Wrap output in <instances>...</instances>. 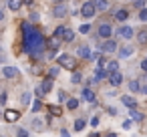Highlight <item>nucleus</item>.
Here are the masks:
<instances>
[{"label":"nucleus","instance_id":"nucleus-1","mask_svg":"<svg viewBox=\"0 0 147 137\" xmlns=\"http://www.w3.org/2000/svg\"><path fill=\"white\" fill-rule=\"evenodd\" d=\"M22 30H24V51L30 53L32 57H38V55L42 53V49H45V38H42V34H40L38 30L30 28L28 22L22 24Z\"/></svg>","mask_w":147,"mask_h":137},{"label":"nucleus","instance_id":"nucleus-2","mask_svg":"<svg viewBox=\"0 0 147 137\" xmlns=\"http://www.w3.org/2000/svg\"><path fill=\"white\" fill-rule=\"evenodd\" d=\"M59 65L63 67V69H67V71H75L77 69V59L73 57V55H61L59 57Z\"/></svg>","mask_w":147,"mask_h":137},{"label":"nucleus","instance_id":"nucleus-3","mask_svg":"<svg viewBox=\"0 0 147 137\" xmlns=\"http://www.w3.org/2000/svg\"><path fill=\"white\" fill-rule=\"evenodd\" d=\"M99 67H103V71H105V75H107V77H111L113 73H117L119 63H117V61H101V63H99Z\"/></svg>","mask_w":147,"mask_h":137},{"label":"nucleus","instance_id":"nucleus-4","mask_svg":"<svg viewBox=\"0 0 147 137\" xmlns=\"http://www.w3.org/2000/svg\"><path fill=\"white\" fill-rule=\"evenodd\" d=\"M95 4H93V0H87V2L81 6V14H83V18H93L95 16Z\"/></svg>","mask_w":147,"mask_h":137},{"label":"nucleus","instance_id":"nucleus-5","mask_svg":"<svg viewBox=\"0 0 147 137\" xmlns=\"http://www.w3.org/2000/svg\"><path fill=\"white\" fill-rule=\"evenodd\" d=\"M55 34H57L61 40H65V43H71V40L75 38V32H73L71 28H63V26H61V28H57V32H55Z\"/></svg>","mask_w":147,"mask_h":137},{"label":"nucleus","instance_id":"nucleus-6","mask_svg":"<svg viewBox=\"0 0 147 137\" xmlns=\"http://www.w3.org/2000/svg\"><path fill=\"white\" fill-rule=\"evenodd\" d=\"M2 117H4V121H6V123H14V121H18V119H20V113H18L16 109H6Z\"/></svg>","mask_w":147,"mask_h":137},{"label":"nucleus","instance_id":"nucleus-7","mask_svg":"<svg viewBox=\"0 0 147 137\" xmlns=\"http://www.w3.org/2000/svg\"><path fill=\"white\" fill-rule=\"evenodd\" d=\"M111 34H113V28H111V24H101L99 26V36H103V38H111Z\"/></svg>","mask_w":147,"mask_h":137},{"label":"nucleus","instance_id":"nucleus-8","mask_svg":"<svg viewBox=\"0 0 147 137\" xmlns=\"http://www.w3.org/2000/svg\"><path fill=\"white\" fill-rule=\"evenodd\" d=\"M101 51H103V53H115V51H117V43L109 38V40H105V43H103Z\"/></svg>","mask_w":147,"mask_h":137},{"label":"nucleus","instance_id":"nucleus-9","mask_svg":"<svg viewBox=\"0 0 147 137\" xmlns=\"http://www.w3.org/2000/svg\"><path fill=\"white\" fill-rule=\"evenodd\" d=\"M47 47H49L51 51H55V49H59V47H61V38H59L57 34H55V36H51V38L47 40Z\"/></svg>","mask_w":147,"mask_h":137},{"label":"nucleus","instance_id":"nucleus-10","mask_svg":"<svg viewBox=\"0 0 147 137\" xmlns=\"http://www.w3.org/2000/svg\"><path fill=\"white\" fill-rule=\"evenodd\" d=\"M109 81H111V85H113V87H119V85L123 83V75L117 71V73H113V75L109 77Z\"/></svg>","mask_w":147,"mask_h":137},{"label":"nucleus","instance_id":"nucleus-11","mask_svg":"<svg viewBox=\"0 0 147 137\" xmlns=\"http://www.w3.org/2000/svg\"><path fill=\"white\" fill-rule=\"evenodd\" d=\"M117 32H119V36H123V38H131V36H133V28H131V26H121Z\"/></svg>","mask_w":147,"mask_h":137},{"label":"nucleus","instance_id":"nucleus-12","mask_svg":"<svg viewBox=\"0 0 147 137\" xmlns=\"http://www.w3.org/2000/svg\"><path fill=\"white\" fill-rule=\"evenodd\" d=\"M121 101H123V105H125V107H129V109H135V107H137V101H135L133 97H129V95L121 97Z\"/></svg>","mask_w":147,"mask_h":137},{"label":"nucleus","instance_id":"nucleus-13","mask_svg":"<svg viewBox=\"0 0 147 137\" xmlns=\"http://www.w3.org/2000/svg\"><path fill=\"white\" fill-rule=\"evenodd\" d=\"M16 73H18V71H16V67H4V69H2V75H4L6 79L16 77Z\"/></svg>","mask_w":147,"mask_h":137},{"label":"nucleus","instance_id":"nucleus-14","mask_svg":"<svg viewBox=\"0 0 147 137\" xmlns=\"http://www.w3.org/2000/svg\"><path fill=\"white\" fill-rule=\"evenodd\" d=\"M65 14H67V6H65V4H57V6H55V16H57V18H63Z\"/></svg>","mask_w":147,"mask_h":137},{"label":"nucleus","instance_id":"nucleus-15","mask_svg":"<svg viewBox=\"0 0 147 137\" xmlns=\"http://www.w3.org/2000/svg\"><path fill=\"white\" fill-rule=\"evenodd\" d=\"M115 18H117L119 22H125V20L129 18V10H125V8H121V10H117V14H115Z\"/></svg>","mask_w":147,"mask_h":137},{"label":"nucleus","instance_id":"nucleus-16","mask_svg":"<svg viewBox=\"0 0 147 137\" xmlns=\"http://www.w3.org/2000/svg\"><path fill=\"white\" fill-rule=\"evenodd\" d=\"M40 89H42L45 93H49V91L53 89V77H47V79L42 81V85H40Z\"/></svg>","mask_w":147,"mask_h":137},{"label":"nucleus","instance_id":"nucleus-17","mask_svg":"<svg viewBox=\"0 0 147 137\" xmlns=\"http://www.w3.org/2000/svg\"><path fill=\"white\" fill-rule=\"evenodd\" d=\"M83 97H85V101H89V103H95V93L87 87V89H83Z\"/></svg>","mask_w":147,"mask_h":137},{"label":"nucleus","instance_id":"nucleus-18","mask_svg":"<svg viewBox=\"0 0 147 137\" xmlns=\"http://www.w3.org/2000/svg\"><path fill=\"white\" fill-rule=\"evenodd\" d=\"M93 4H95L97 10H107V8H109V2H107V0H93Z\"/></svg>","mask_w":147,"mask_h":137},{"label":"nucleus","instance_id":"nucleus-19","mask_svg":"<svg viewBox=\"0 0 147 137\" xmlns=\"http://www.w3.org/2000/svg\"><path fill=\"white\" fill-rule=\"evenodd\" d=\"M79 57L81 59H91V51H89V47H79Z\"/></svg>","mask_w":147,"mask_h":137},{"label":"nucleus","instance_id":"nucleus-20","mask_svg":"<svg viewBox=\"0 0 147 137\" xmlns=\"http://www.w3.org/2000/svg\"><path fill=\"white\" fill-rule=\"evenodd\" d=\"M8 6H10V10H20V6H22V0H8Z\"/></svg>","mask_w":147,"mask_h":137},{"label":"nucleus","instance_id":"nucleus-21","mask_svg":"<svg viewBox=\"0 0 147 137\" xmlns=\"http://www.w3.org/2000/svg\"><path fill=\"white\" fill-rule=\"evenodd\" d=\"M131 55H133V49H131V47H125V49L119 51V57H121V59H127V57H131Z\"/></svg>","mask_w":147,"mask_h":137},{"label":"nucleus","instance_id":"nucleus-22","mask_svg":"<svg viewBox=\"0 0 147 137\" xmlns=\"http://www.w3.org/2000/svg\"><path fill=\"white\" fill-rule=\"evenodd\" d=\"M131 119L133 121H143V113L137 111V107H135V109H131Z\"/></svg>","mask_w":147,"mask_h":137},{"label":"nucleus","instance_id":"nucleus-23","mask_svg":"<svg viewBox=\"0 0 147 137\" xmlns=\"http://www.w3.org/2000/svg\"><path fill=\"white\" fill-rule=\"evenodd\" d=\"M49 111L55 115V117H59V115H63V109L59 107V105H49Z\"/></svg>","mask_w":147,"mask_h":137},{"label":"nucleus","instance_id":"nucleus-24","mask_svg":"<svg viewBox=\"0 0 147 137\" xmlns=\"http://www.w3.org/2000/svg\"><path fill=\"white\" fill-rule=\"evenodd\" d=\"M67 107L73 111V109H77V107H79V101H77V99H69V101H67Z\"/></svg>","mask_w":147,"mask_h":137},{"label":"nucleus","instance_id":"nucleus-25","mask_svg":"<svg viewBox=\"0 0 147 137\" xmlns=\"http://www.w3.org/2000/svg\"><path fill=\"white\" fill-rule=\"evenodd\" d=\"M129 89H131V91H141V85H139L137 81H129Z\"/></svg>","mask_w":147,"mask_h":137},{"label":"nucleus","instance_id":"nucleus-26","mask_svg":"<svg viewBox=\"0 0 147 137\" xmlns=\"http://www.w3.org/2000/svg\"><path fill=\"white\" fill-rule=\"evenodd\" d=\"M83 127H85V119H77L75 121V129L77 131H83Z\"/></svg>","mask_w":147,"mask_h":137},{"label":"nucleus","instance_id":"nucleus-27","mask_svg":"<svg viewBox=\"0 0 147 137\" xmlns=\"http://www.w3.org/2000/svg\"><path fill=\"white\" fill-rule=\"evenodd\" d=\"M32 127H34L36 131H42V127H45V125H42V121H38V119H34V121H32Z\"/></svg>","mask_w":147,"mask_h":137},{"label":"nucleus","instance_id":"nucleus-28","mask_svg":"<svg viewBox=\"0 0 147 137\" xmlns=\"http://www.w3.org/2000/svg\"><path fill=\"white\" fill-rule=\"evenodd\" d=\"M81 81H83L81 73H73V79H71V83H81Z\"/></svg>","mask_w":147,"mask_h":137},{"label":"nucleus","instance_id":"nucleus-29","mask_svg":"<svg viewBox=\"0 0 147 137\" xmlns=\"http://www.w3.org/2000/svg\"><path fill=\"white\" fill-rule=\"evenodd\" d=\"M30 99H32V95H30V93H24V95H22V103H24V105H28V103H30Z\"/></svg>","mask_w":147,"mask_h":137},{"label":"nucleus","instance_id":"nucleus-30","mask_svg":"<svg viewBox=\"0 0 147 137\" xmlns=\"http://www.w3.org/2000/svg\"><path fill=\"white\" fill-rule=\"evenodd\" d=\"M89 30H91V26H89V24H83V26L79 28V32H81V34H87Z\"/></svg>","mask_w":147,"mask_h":137},{"label":"nucleus","instance_id":"nucleus-31","mask_svg":"<svg viewBox=\"0 0 147 137\" xmlns=\"http://www.w3.org/2000/svg\"><path fill=\"white\" fill-rule=\"evenodd\" d=\"M139 18H141V22H145V20H147V8H143V10L139 12Z\"/></svg>","mask_w":147,"mask_h":137},{"label":"nucleus","instance_id":"nucleus-32","mask_svg":"<svg viewBox=\"0 0 147 137\" xmlns=\"http://www.w3.org/2000/svg\"><path fill=\"white\" fill-rule=\"evenodd\" d=\"M59 101H69V95H67L65 91H61V93H59Z\"/></svg>","mask_w":147,"mask_h":137},{"label":"nucleus","instance_id":"nucleus-33","mask_svg":"<svg viewBox=\"0 0 147 137\" xmlns=\"http://www.w3.org/2000/svg\"><path fill=\"white\" fill-rule=\"evenodd\" d=\"M40 107H42V105H40V101H34V103H32V111H34V113H36V111H40Z\"/></svg>","mask_w":147,"mask_h":137},{"label":"nucleus","instance_id":"nucleus-34","mask_svg":"<svg viewBox=\"0 0 147 137\" xmlns=\"http://www.w3.org/2000/svg\"><path fill=\"white\" fill-rule=\"evenodd\" d=\"M131 125H133L131 119H125V121H123V129H131Z\"/></svg>","mask_w":147,"mask_h":137},{"label":"nucleus","instance_id":"nucleus-35","mask_svg":"<svg viewBox=\"0 0 147 137\" xmlns=\"http://www.w3.org/2000/svg\"><path fill=\"white\" fill-rule=\"evenodd\" d=\"M91 61H101V53H91Z\"/></svg>","mask_w":147,"mask_h":137},{"label":"nucleus","instance_id":"nucleus-36","mask_svg":"<svg viewBox=\"0 0 147 137\" xmlns=\"http://www.w3.org/2000/svg\"><path fill=\"white\" fill-rule=\"evenodd\" d=\"M137 38H139V43H147V32H141Z\"/></svg>","mask_w":147,"mask_h":137},{"label":"nucleus","instance_id":"nucleus-37","mask_svg":"<svg viewBox=\"0 0 147 137\" xmlns=\"http://www.w3.org/2000/svg\"><path fill=\"white\" fill-rule=\"evenodd\" d=\"M135 6L143 10V6H145V0H135Z\"/></svg>","mask_w":147,"mask_h":137},{"label":"nucleus","instance_id":"nucleus-38","mask_svg":"<svg viewBox=\"0 0 147 137\" xmlns=\"http://www.w3.org/2000/svg\"><path fill=\"white\" fill-rule=\"evenodd\" d=\"M18 137H28V131L26 129H18Z\"/></svg>","mask_w":147,"mask_h":137},{"label":"nucleus","instance_id":"nucleus-39","mask_svg":"<svg viewBox=\"0 0 147 137\" xmlns=\"http://www.w3.org/2000/svg\"><path fill=\"white\" fill-rule=\"evenodd\" d=\"M57 73H59V67H53V69H51V77H55Z\"/></svg>","mask_w":147,"mask_h":137},{"label":"nucleus","instance_id":"nucleus-40","mask_svg":"<svg viewBox=\"0 0 147 137\" xmlns=\"http://www.w3.org/2000/svg\"><path fill=\"white\" fill-rule=\"evenodd\" d=\"M91 125H93V127H97V125H99V119H97V117H93V119H91Z\"/></svg>","mask_w":147,"mask_h":137},{"label":"nucleus","instance_id":"nucleus-41","mask_svg":"<svg viewBox=\"0 0 147 137\" xmlns=\"http://www.w3.org/2000/svg\"><path fill=\"white\" fill-rule=\"evenodd\" d=\"M141 69H143V71H147V59H145V61H141Z\"/></svg>","mask_w":147,"mask_h":137},{"label":"nucleus","instance_id":"nucleus-42","mask_svg":"<svg viewBox=\"0 0 147 137\" xmlns=\"http://www.w3.org/2000/svg\"><path fill=\"white\" fill-rule=\"evenodd\" d=\"M141 93H143V95H147V85H141Z\"/></svg>","mask_w":147,"mask_h":137},{"label":"nucleus","instance_id":"nucleus-43","mask_svg":"<svg viewBox=\"0 0 147 137\" xmlns=\"http://www.w3.org/2000/svg\"><path fill=\"white\" fill-rule=\"evenodd\" d=\"M61 137H69V131H65V129H63V131H61Z\"/></svg>","mask_w":147,"mask_h":137},{"label":"nucleus","instance_id":"nucleus-44","mask_svg":"<svg viewBox=\"0 0 147 137\" xmlns=\"http://www.w3.org/2000/svg\"><path fill=\"white\" fill-rule=\"evenodd\" d=\"M22 2H24V4H32V0H22Z\"/></svg>","mask_w":147,"mask_h":137},{"label":"nucleus","instance_id":"nucleus-45","mask_svg":"<svg viewBox=\"0 0 147 137\" xmlns=\"http://www.w3.org/2000/svg\"><path fill=\"white\" fill-rule=\"evenodd\" d=\"M2 18H4V12H2V10H0V20H2Z\"/></svg>","mask_w":147,"mask_h":137},{"label":"nucleus","instance_id":"nucleus-46","mask_svg":"<svg viewBox=\"0 0 147 137\" xmlns=\"http://www.w3.org/2000/svg\"><path fill=\"white\" fill-rule=\"evenodd\" d=\"M89 137H99V135H97V133H91V135H89Z\"/></svg>","mask_w":147,"mask_h":137},{"label":"nucleus","instance_id":"nucleus-47","mask_svg":"<svg viewBox=\"0 0 147 137\" xmlns=\"http://www.w3.org/2000/svg\"><path fill=\"white\" fill-rule=\"evenodd\" d=\"M107 137H117V135H115V133H109V135H107Z\"/></svg>","mask_w":147,"mask_h":137},{"label":"nucleus","instance_id":"nucleus-48","mask_svg":"<svg viewBox=\"0 0 147 137\" xmlns=\"http://www.w3.org/2000/svg\"><path fill=\"white\" fill-rule=\"evenodd\" d=\"M0 63H2V57H0Z\"/></svg>","mask_w":147,"mask_h":137},{"label":"nucleus","instance_id":"nucleus-49","mask_svg":"<svg viewBox=\"0 0 147 137\" xmlns=\"http://www.w3.org/2000/svg\"><path fill=\"white\" fill-rule=\"evenodd\" d=\"M133 2H135V0H133Z\"/></svg>","mask_w":147,"mask_h":137}]
</instances>
